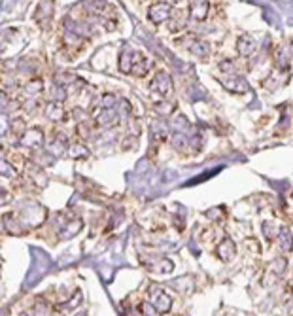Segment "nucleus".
I'll return each instance as SVG.
<instances>
[{"label": "nucleus", "mask_w": 293, "mask_h": 316, "mask_svg": "<svg viewBox=\"0 0 293 316\" xmlns=\"http://www.w3.org/2000/svg\"><path fill=\"white\" fill-rule=\"evenodd\" d=\"M151 89H153V91H159L163 95H167V93L172 89V80H170V76H168L167 72H159V74L153 78V82H151Z\"/></svg>", "instance_id": "obj_4"}, {"label": "nucleus", "mask_w": 293, "mask_h": 316, "mask_svg": "<svg viewBox=\"0 0 293 316\" xmlns=\"http://www.w3.org/2000/svg\"><path fill=\"white\" fill-rule=\"evenodd\" d=\"M97 121H99L101 125H104V127H110V125H114V123L117 121L116 110H114V108H106V110H103Z\"/></svg>", "instance_id": "obj_9"}, {"label": "nucleus", "mask_w": 293, "mask_h": 316, "mask_svg": "<svg viewBox=\"0 0 293 316\" xmlns=\"http://www.w3.org/2000/svg\"><path fill=\"white\" fill-rule=\"evenodd\" d=\"M238 51H240L242 55L253 53V51H255V42H253L250 36H242V38L238 40Z\"/></svg>", "instance_id": "obj_10"}, {"label": "nucleus", "mask_w": 293, "mask_h": 316, "mask_svg": "<svg viewBox=\"0 0 293 316\" xmlns=\"http://www.w3.org/2000/svg\"><path fill=\"white\" fill-rule=\"evenodd\" d=\"M23 316H30V315H23Z\"/></svg>", "instance_id": "obj_21"}, {"label": "nucleus", "mask_w": 293, "mask_h": 316, "mask_svg": "<svg viewBox=\"0 0 293 316\" xmlns=\"http://www.w3.org/2000/svg\"><path fill=\"white\" fill-rule=\"evenodd\" d=\"M282 250H286V252H290L292 250V237H290V229H284L282 231Z\"/></svg>", "instance_id": "obj_16"}, {"label": "nucleus", "mask_w": 293, "mask_h": 316, "mask_svg": "<svg viewBox=\"0 0 293 316\" xmlns=\"http://www.w3.org/2000/svg\"><path fill=\"white\" fill-rule=\"evenodd\" d=\"M25 89H27V93H29V95H36V93H40V91L44 89V82L36 78V80L29 82V84L25 86Z\"/></svg>", "instance_id": "obj_13"}, {"label": "nucleus", "mask_w": 293, "mask_h": 316, "mask_svg": "<svg viewBox=\"0 0 293 316\" xmlns=\"http://www.w3.org/2000/svg\"><path fill=\"white\" fill-rule=\"evenodd\" d=\"M76 316H87L85 313H80V315H76Z\"/></svg>", "instance_id": "obj_20"}, {"label": "nucleus", "mask_w": 293, "mask_h": 316, "mask_svg": "<svg viewBox=\"0 0 293 316\" xmlns=\"http://www.w3.org/2000/svg\"><path fill=\"white\" fill-rule=\"evenodd\" d=\"M149 19L153 21V23H157V25H161L165 21H168L170 19V4L168 2H155V4H151V8H149Z\"/></svg>", "instance_id": "obj_2"}, {"label": "nucleus", "mask_w": 293, "mask_h": 316, "mask_svg": "<svg viewBox=\"0 0 293 316\" xmlns=\"http://www.w3.org/2000/svg\"><path fill=\"white\" fill-rule=\"evenodd\" d=\"M189 8H191V17L197 19V21H203L206 15H208V10H210L208 2H193V4H189Z\"/></svg>", "instance_id": "obj_7"}, {"label": "nucleus", "mask_w": 293, "mask_h": 316, "mask_svg": "<svg viewBox=\"0 0 293 316\" xmlns=\"http://www.w3.org/2000/svg\"><path fill=\"white\" fill-rule=\"evenodd\" d=\"M4 195H6V191H4V189H2V187H0V203L4 201V199H6V197H4Z\"/></svg>", "instance_id": "obj_19"}, {"label": "nucleus", "mask_w": 293, "mask_h": 316, "mask_svg": "<svg viewBox=\"0 0 293 316\" xmlns=\"http://www.w3.org/2000/svg\"><path fill=\"white\" fill-rule=\"evenodd\" d=\"M147 293H149V303H151L159 313H168V311H170L172 301H170V297L163 292V288H159L157 284H151Z\"/></svg>", "instance_id": "obj_1"}, {"label": "nucleus", "mask_w": 293, "mask_h": 316, "mask_svg": "<svg viewBox=\"0 0 293 316\" xmlns=\"http://www.w3.org/2000/svg\"><path fill=\"white\" fill-rule=\"evenodd\" d=\"M68 150H70V158H74V159H84L89 156V152L82 146V144H72Z\"/></svg>", "instance_id": "obj_12"}, {"label": "nucleus", "mask_w": 293, "mask_h": 316, "mask_svg": "<svg viewBox=\"0 0 293 316\" xmlns=\"http://www.w3.org/2000/svg\"><path fill=\"white\" fill-rule=\"evenodd\" d=\"M218 256H220L223 261H229V259L234 256V245L231 239H223V243H221L220 246H218Z\"/></svg>", "instance_id": "obj_8"}, {"label": "nucleus", "mask_w": 293, "mask_h": 316, "mask_svg": "<svg viewBox=\"0 0 293 316\" xmlns=\"http://www.w3.org/2000/svg\"><path fill=\"white\" fill-rule=\"evenodd\" d=\"M44 114L47 119H51V121H59V119H63L64 117V110H63V106L59 104V102H49L47 106H45Z\"/></svg>", "instance_id": "obj_6"}, {"label": "nucleus", "mask_w": 293, "mask_h": 316, "mask_svg": "<svg viewBox=\"0 0 293 316\" xmlns=\"http://www.w3.org/2000/svg\"><path fill=\"white\" fill-rule=\"evenodd\" d=\"M12 129V123H10V119L6 117V115H0V136H4V135H8V131Z\"/></svg>", "instance_id": "obj_17"}, {"label": "nucleus", "mask_w": 293, "mask_h": 316, "mask_svg": "<svg viewBox=\"0 0 293 316\" xmlns=\"http://www.w3.org/2000/svg\"><path fill=\"white\" fill-rule=\"evenodd\" d=\"M189 49L195 55H199V57H205V55H208V51H210V47H208L206 42H195V45H191Z\"/></svg>", "instance_id": "obj_14"}, {"label": "nucleus", "mask_w": 293, "mask_h": 316, "mask_svg": "<svg viewBox=\"0 0 293 316\" xmlns=\"http://www.w3.org/2000/svg\"><path fill=\"white\" fill-rule=\"evenodd\" d=\"M84 227V222L82 220H74V222H68L63 229L59 231V239L61 241H68V239H72L74 235H78L80 231Z\"/></svg>", "instance_id": "obj_5"}, {"label": "nucleus", "mask_w": 293, "mask_h": 316, "mask_svg": "<svg viewBox=\"0 0 293 316\" xmlns=\"http://www.w3.org/2000/svg\"><path fill=\"white\" fill-rule=\"evenodd\" d=\"M21 144L27 146L30 150H36V148H42L44 144V133L40 129H29L23 133L21 136Z\"/></svg>", "instance_id": "obj_3"}, {"label": "nucleus", "mask_w": 293, "mask_h": 316, "mask_svg": "<svg viewBox=\"0 0 293 316\" xmlns=\"http://www.w3.org/2000/svg\"><path fill=\"white\" fill-rule=\"evenodd\" d=\"M134 53L132 51H123V55H121V59H119V70L121 72H125V74H129L131 72V68H132V61H134Z\"/></svg>", "instance_id": "obj_11"}, {"label": "nucleus", "mask_w": 293, "mask_h": 316, "mask_svg": "<svg viewBox=\"0 0 293 316\" xmlns=\"http://www.w3.org/2000/svg\"><path fill=\"white\" fill-rule=\"evenodd\" d=\"M140 311H142V315L144 316H159V311L151 305V303L144 301L142 305H140Z\"/></svg>", "instance_id": "obj_15"}, {"label": "nucleus", "mask_w": 293, "mask_h": 316, "mask_svg": "<svg viewBox=\"0 0 293 316\" xmlns=\"http://www.w3.org/2000/svg\"><path fill=\"white\" fill-rule=\"evenodd\" d=\"M0 174H2V176H14L15 171L8 161H0Z\"/></svg>", "instance_id": "obj_18"}]
</instances>
